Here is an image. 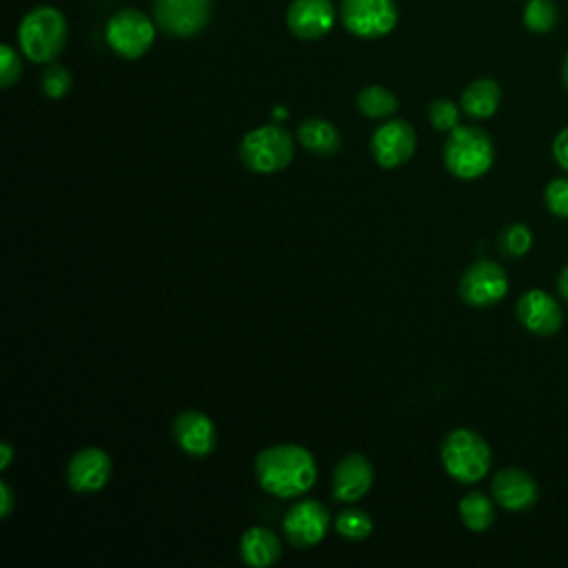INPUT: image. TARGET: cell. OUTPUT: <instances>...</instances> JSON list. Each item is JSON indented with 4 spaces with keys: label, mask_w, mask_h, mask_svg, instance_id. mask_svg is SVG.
Wrapping results in <instances>:
<instances>
[{
    "label": "cell",
    "mask_w": 568,
    "mask_h": 568,
    "mask_svg": "<svg viewBox=\"0 0 568 568\" xmlns=\"http://www.w3.org/2000/svg\"><path fill=\"white\" fill-rule=\"evenodd\" d=\"M559 7L555 0H526L521 22L530 33L546 36L559 24Z\"/></svg>",
    "instance_id": "7402d4cb"
},
{
    "label": "cell",
    "mask_w": 568,
    "mask_h": 568,
    "mask_svg": "<svg viewBox=\"0 0 568 568\" xmlns=\"http://www.w3.org/2000/svg\"><path fill=\"white\" fill-rule=\"evenodd\" d=\"M415 144H417L415 129L408 122L388 120L373 133L371 151H373V158L377 160L379 166L395 169V166L410 160V155L415 151Z\"/></svg>",
    "instance_id": "5bb4252c"
},
{
    "label": "cell",
    "mask_w": 568,
    "mask_h": 568,
    "mask_svg": "<svg viewBox=\"0 0 568 568\" xmlns=\"http://www.w3.org/2000/svg\"><path fill=\"white\" fill-rule=\"evenodd\" d=\"M173 437L178 446L193 457H204L215 448V426L209 415L200 410L180 413L173 419Z\"/></svg>",
    "instance_id": "e0dca14e"
},
{
    "label": "cell",
    "mask_w": 568,
    "mask_h": 568,
    "mask_svg": "<svg viewBox=\"0 0 568 568\" xmlns=\"http://www.w3.org/2000/svg\"><path fill=\"white\" fill-rule=\"evenodd\" d=\"M550 153H552L555 164L568 173V124L552 138Z\"/></svg>",
    "instance_id": "f546056e"
},
{
    "label": "cell",
    "mask_w": 568,
    "mask_h": 568,
    "mask_svg": "<svg viewBox=\"0 0 568 568\" xmlns=\"http://www.w3.org/2000/svg\"><path fill=\"white\" fill-rule=\"evenodd\" d=\"M42 91L47 98L51 100H60L64 98L69 91H71V84H73V78H71V71L60 64V62H49L42 71Z\"/></svg>",
    "instance_id": "484cf974"
},
{
    "label": "cell",
    "mask_w": 568,
    "mask_h": 568,
    "mask_svg": "<svg viewBox=\"0 0 568 568\" xmlns=\"http://www.w3.org/2000/svg\"><path fill=\"white\" fill-rule=\"evenodd\" d=\"M293 138L277 124H264L248 131L240 144V158L244 166L255 173H275L293 160Z\"/></svg>",
    "instance_id": "5b68a950"
},
{
    "label": "cell",
    "mask_w": 568,
    "mask_h": 568,
    "mask_svg": "<svg viewBox=\"0 0 568 568\" xmlns=\"http://www.w3.org/2000/svg\"><path fill=\"white\" fill-rule=\"evenodd\" d=\"M155 31L158 24L153 18H149L140 9L124 7L106 20L104 38L113 53L124 60H138L153 47Z\"/></svg>",
    "instance_id": "8992f818"
},
{
    "label": "cell",
    "mask_w": 568,
    "mask_h": 568,
    "mask_svg": "<svg viewBox=\"0 0 568 568\" xmlns=\"http://www.w3.org/2000/svg\"><path fill=\"white\" fill-rule=\"evenodd\" d=\"M555 286H557V293L564 302H568V264L557 273V280H555Z\"/></svg>",
    "instance_id": "1f68e13d"
},
{
    "label": "cell",
    "mask_w": 568,
    "mask_h": 568,
    "mask_svg": "<svg viewBox=\"0 0 568 568\" xmlns=\"http://www.w3.org/2000/svg\"><path fill=\"white\" fill-rule=\"evenodd\" d=\"M515 315L521 328L535 337H552L564 326V308L559 300L541 288H530L519 295Z\"/></svg>",
    "instance_id": "30bf717a"
},
{
    "label": "cell",
    "mask_w": 568,
    "mask_h": 568,
    "mask_svg": "<svg viewBox=\"0 0 568 568\" xmlns=\"http://www.w3.org/2000/svg\"><path fill=\"white\" fill-rule=\"evenodd\" d=\"M20 73H22L20 53L11 44H2L0 47V84H2V89H9L11 84H16Z\"/></svg>",
    "instance_id": "f1b7e54d"
},
{
    "label": "cell",
    "mask_w": 568,
    "mask_h": 568,
    "mask_svg": "<svg viewBox=\"0 0 568 568\" xmlns=\"http://www.w3.org/2000/svg\"><path fill=\"white\" fill-rule=\"evenodd\" d=\"M0 453H2V457H0V470H4V468L11 464V459H13V448H11V444H9V442H2V444H0Z\"/></svg>",
    "instance_id": "d6a6232c"
},
{
    "label": "cell",
    "mask_w": 568,
    "mask_h": 568,
    "mask_svg": "<svg viewBox=\"0 0 568 568\" xmlns=\"http://www.w3.org/2000/svg\"><path fill=\"white\" fill-rule=\"evenodd\" d=\"M459 517L473 532H484L495 524V504L484 493H468L459 501Z\"/></svg>",
    "instance_id": "44dd1931"
},
{
    "label": "cell",
    "mask_w": 568,
    "mask_h": 568,
    "mask_svg": "<svg viewBox=\"0 0 568 568\" xmlns=\"http://www.w3.org/2000/svg\"><path fill=\"white\" fill-rule=\"evenodd\" d=\"M442 464L446 473L459 484H477L490 470V446L488 442L470 430L455 428L442 442Z\"/></svg>",
    "instance_id": "277c9868"
},
{
    "label": "cell",
    "mask_w": 568,
    "mask_h": 568,
    "mask_svg": "<svg viewBox=\"0 0 568 568\" xmlns=\"http://www.w3.org/2000/svg\"><path fill=\"white\" fill-rule=\"evenodd\" d=\"M13 490L7 481H0V517H9L11 510H13Z\"/></svg>",
    "instance_id": "4dcf8cb0"
},
{
    "label": "cell",
    "mask_w": 568,
    "mask_h": 568,
    "mask_svg": "<svg viewBox=\"0 0 568 568\" xmlns=\"http://www.w3.org/2000/svg\"><path fill=\"white\" fill-rule=\"evenodd\" d=\"M490 493L501 508L510 513H524L537 504L539 484L528 470L508 466L495 473L490 481Z\"/></svg>",
    "instance_id": "4fadbf2b"
},
{
    "label": "cell",
    "mask_w": 568,
    "mask_h": 568,
    "mask_svg": "<svg viewBox=\"0 0 568 568\" xmlns=\"http://www.w3.org/2000/svg\"><path fill=\"white\" fill-rule=\"evenodd\" d=\"M213 13L211 0H153V20L173 38H193L206 29Z\"/></svg>",
    "instance_id": "ba28073f"
},
{
    "label": "cell",
    "mask_w": 568,
    "mask_h": 568,
    "mask_svg": "<svg viewBox=\"0 0 568 568\" xmlns=\"http://www.w3.org/2000/svg\"><path fill=\"white\" fill-rule=\"evenodd\" d=\"M339 18L333 0H291L286 9V27L300 40L324 38Z\"/></svg>",
    "instance_id": "7c38bea8"
},
{
    "label": "cell",
    "mask_w": 568,
    "mask_h": 568,
    "mask_svg": "<svg viewBox=\"0 0 568 568\" xmlns=\"http://www.w3.org/2000/svg\"><path fill=\"white\" fill-rule=\"evenodd\" d=\"M495 146L479 126H455L444 144V164L459 180H477L493 166Z\"/></svg>",
    "instance_id": "3957f363"
},
{
    "label": "cell",
    "mask_w": 568,
    "mask_h": 568,
    "mask_svg": "<svg viewBox=\"0 0 568 568\" xmlns=\"http://www.w3.org/2000/svg\"><path fill=\"white\" fill-rule=\"evenodd\" d=\"M260 486L275 497H297L313 488L317 464L313 455L297 444H275L255 459Z\"/></svg>",
    "instance_id": "6da1fadb"
},
{
    "label": "cell",
    "mask_w": 568,
    "mask_h": 568,
    "mask_svg": "<svg viewBox=\"0 0 568 568\" xmlns=\"http://www.w3.org/2000/svg\"><path fill=\"white\" fill-rule=\"evenodd\" d=\"M428 120L437 131H453L459 126V106L453 100L437 98L428 106Z\"/></svg>",
    "instance_id": "83f0119b"
},
{
    "label": "cell",
    "mask_w": 568,
    "mask_h": 568,
    "mask_svg": "<svg viewBox=\"0 0 568 568\" xmlns=\"http://www.w3.org/2000/svg\"><path fill=\"white\" fill-rule=\"evenodd\" d=\"M275 118H286V109H275Z\"/></svg>",
    "instance_id": "e575fe53"
},
{
    "label": "cell",
    "mask_w": 568,
    "mask_h": 568,
    "mask_svg": "<svg viewBox=\"0 0 568 568\" xmlns=\"http://www.w3.org/2000/svg\"><path fill=\"white\" fill-rule=\"evenodd\" d=\"M462 111L475 120L493 118L501 104V87L493 78H477L462 91Z\"/></svg>",
    "instance_id": "d6986e66"
},
{
    "label": "cell",
    "mask_w": 568,
    "mask_h": 568,
    "mask_svg": "<svg viewBox=\"0 0 568 568\" xmlns=\"http://www.w3.org/2000/svg\"><path fill=\"white\" fill-rule=\"evenodd\" d=\"M337 11L342 27L364 40L388 36L399 18L395 0H342Z\"/></svg>",
    "instance_id": "52a82bcc"
},
{
    "label": "cell",
    "mask_w": 568,
    "mask_h": 568,
    "mask_svg": "<svg viewBox=\"0 0 568 568\" xmlns=\"http://www.w3.org/2000/svg\"><path fill=\"white\" fill-rule=\"evenodd\" d=\"M532 246V233L526 224L521 222H515V224H508L501 233H499V251L501 255L506 257H524Z\"/></svg>",
    "instance_id": "cb8c5ba5"
},
{
    "label": "cell",
    "mask_w": 568,
    "mask_h": 568,
    "mask_svg": "<svg viewBox=\"0 0 568 568\" xmlns=\"http://www.w3.org/2000/svg\"><path fill=\"white\" fill-rule=\"evenodd\" d=\"M240 555L246 566H253V568L273 566L282 555V544L273 530L253 526L244 530L240 539Z\"/></svg>",
    "instance_id": "ac0fdd59"
},
{
    "label": "cell",
    "mask_w": 568,
    "mask_h": 568,
    "mask_svg": "<svg viewBox=\"0 0 568 568\" xmlns=\"http://www.w3.org/2000/svg\"><path fill=\"white\" fill-rule=\"evenodd\" d=\"M373 477L371 462L359 453H351L333 470V497L339 501H357L371 490Z\"/></svg>",
    "instance_id": "2e32d148"
},
{
    "label": "cell",
    "mask_w": 568,
    "mask_h": 568,
    "mask_svg": "<svg viewBox=\"0 0 568 568\" xmlns=\"http://www.w3.org/2000/svg\"><path fill=\"white\" fill-rule=\"evenodd\" d=\"M561 84L568 91V51L564 53V60H561Z\"/></svg>",
    "instance_id": "836d02e7"
},
{
    "label": "cell",
    "mask_w": 568,
    "mask_h": 568,
    "mask_svg": "<svg viewBox=\"0 0 568 568\" xmlns=\"http://www.w3.org/2000/svg\"><path fill=\"white\" fill-rule=\"evenodd\" d=\"M297 138L304 149L317 155H333L339 149V131L324 118H308L300 124Z\"/></svg>",
    "instance_id": "ffe728a7"
},
{
    "label": "cell",
    "mask_w": 568,
    "mask_h": 568,
    "mask_svg": "<svg viewBox=\"0 0 568 568\" xmlns=\"http://www.w3.org/2000/svg\"><path fill=\"white\" fill-rule=\"evenodd\" d=\"M357 109L371 120H382L397 111V98L382 84H368L357 93Z\"/></svg>",
    "instance_id": "603a6c76"
},
{
    "label": "cell",
    "mask_w": 568,
    "mask_h": 568,
    "mask_svg": "<svg viewBox=\"0 0 568 568\" xmlns=\"http://www.w3.org/2000/svg\"><path fill=\"white\" fill-rule=\"evenodd\" d=\"M16 36L18 49L27 60L49 64L62 53L69 38V24L58 7L38 4L22 16Z\"/></svg>",
    "instance_id": "7a4b0ae2"
},
{
    "label": "cell",
    "mask_w": 568,
    "mask_h": 568,
    "mask_svg": "<svg viewBox=\"0 0 568 568\" xmlns=\"http://www.w3.org/2000/svg\"><path fill=\"white\" fill-rule=\"evenodd\" d=\"M111 475V459L102 448L87 446L78 450L67 464V484L75 493H95L106 486Z\"/></svg>",
    "instance_id": "9a60e30c"
},
{
    "label": "cell",
    "mask_w": 568,
    "mask_h": 568,
    "mask_svg": "<svg viewBox=\"0 0 568 568\" xmlns=\"http://www.w3.org/2000/svg\"><path fill=\"white\" fill-rule=\"evenodd\" d=\"M508 293V275L504 266L493 260L473 262L462 280H459V295L468 306L486 308L501 302Z\"/></svg>",
    "instance_id": "9c48e42d"
},
{
    "label": "cell",
    "mask_w": 568,
    "mask_h": 568,
    "mask_svg": "<svg viewBox=\"0 0 568 568\" xmlns=\"http://www.w3.org/2000/svg\"><path fill=\"white\" fill-rule=\"evenodd\" d=\"M331 526V515L324 504L315 499H302L288 508L282 528L286 539L295 548H311L326 537Z\"/></svg>",
    "instance_id": "8fae6325"
},
{
    "label": "cell",
    "mask_w": 568,
    "mask_h": 568,
    "mask_svg": "<svg viewBox=\"0 0 568 568\" xmlns=\"http://www.w3.org/2000/svg\"><path fill=\"white\" fill-rule=\"evenodd\" d=\"M544 204L550 215L568 220V178H552L544 189Z\"/></svg>",
    "instance_id": "4316f807"
},
{
    "label": "cell",
    "mask_w": 568,
    "mask_h": 568,
    "mask_svg": "<svg viewBox=\"0 0 568 568\" xmlns=\"http://www.w3.org/2000/svg\"><path fill=\"white\" fill-rule=\"evenodd\" d=\"M335 528L337 532L344 537V539H353V541H359V539H366L373 530V519L359 510V508H348V510H342L335 519Z\"/></svg>",
    "instance_id": "d4e9b609"
}]
</instances>
